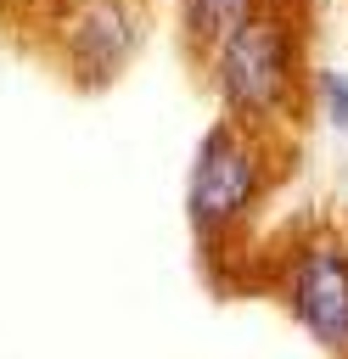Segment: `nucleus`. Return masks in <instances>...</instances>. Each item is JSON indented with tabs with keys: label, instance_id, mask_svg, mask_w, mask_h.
Segmentation results:
<instances>
[{
	"label": "nucleus",
	"instance_id": "obj_1",
	"mask_svg": "<svg viewBox=\"0 0 348 359\" xmlns=\"http://www.w3.org/2000/svg\"><path fill=\"white\" fill-rule=\"evenodd\" d=\"M196 67L208 79V95L219 101V118L281 140L297 123L309 84V50L292 0H264L258 11H247Z\"/></svg>",
	"mask_w": 348,
	"mask_h": 359
},
{
	"label": "nucleus",
	"instance_id": "obj_2",
	"mask_svg": "<svg viewBox=\"0 0 348 359\" xmlns=\"http://www.w3.org/2000/svg\"><path fill=\"white\" fill-rule=\"evenodd\" d=\"M281 174V140L269 135H253L230 118H213L191 151V168H185V219H191V236L202 247H225L236 241L253 213L264 208L269 185Z\"/></svg>",
	"mask_w": 348,
	"mask_h": 359
},
{
	"label": "nucleus",
	"instance_id": "obj_3",
	"mask_svg": "<svg viewBox=\"0 0 348 359\" xmlns=\"http://www.w3.org/2000/svg\"><path fill=\"white\" fill-rule=\"evenodd\" d=\"M275 297L292 325L331 359H348V236L309 230L275 264Z\"/></svg>",
	"mask_w": 348,
	"mask_h": 359
},
{
	"label": "nucleus",
	"instance_id": "obj_4",
	"mask_svg": "<svg viewBox=\"0 0 348 359\" xmlns=\"http://www.w3.org/2000/svg\"><path fill=\"white\" fill-rule=\"evenodd\" d=\"M62 67L79 90H107L129 73V62L146 45V6L140 0H73V17H62Z\"/></svg>",
	"mask_w": 348,
	"mask_h": 359
},
{
	"label": "nucleus",
	"instance_id": "obj_5",
	"mask_svg": "<svg viewBox=\"0 0 348 359\" xmlns=\"http://www.w3.org/2000/svg\"><path fill=\"white\" fill-rule=\"evenodd\" d=\"M174 6V34H180V45H185V56L191 62H202L247 11H258L264 0H168Z\"/></svg>",
	"mask_w": 348,
	"mask_h": 359
},
{
	"label": "nucleus",
	"instance_id": "obj_6",
	"mask_svg": "<svg viewBox=\"0 0 348 359\" xmlns=\"http://www.w3.org/2000/svg\"><path fill=\"white\" fill-rule=\"evenodd\" d=\"M303 107H309L326 129L348 135V67H309Z\"/></svg>",
	"mask_w": 348,
	"mask_h": 359
}]
</instances>
